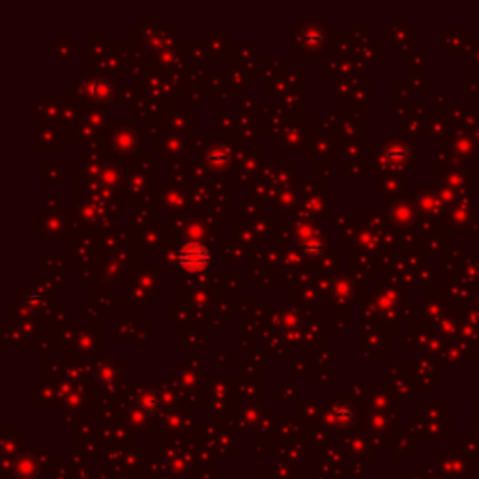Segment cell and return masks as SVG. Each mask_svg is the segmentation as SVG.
I'll list each match as a JSON object with an SVG mask.
<instances>
[{
  "label": "cell",
  "mask_w": 479,
  "mask_h": 479,
  "mask_svg": "<svg viewBox=\"0 0 479 479\" xmlns=\"http://www.w3.org/2000/svg\"><path fill=\"white\" fill-rule=\"evenodd\" d=\"M210 251L206 249V246L199 244V242H191L180 249L178 262L187 270V272H200L208 266L210 262Z\"/></svg>",
  "instance_id": "6da1fadb"
}]
</instances>
